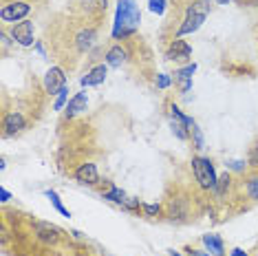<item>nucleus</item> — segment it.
<instances>
[{
    "instance_id": "dca6fc26",
    "label": "nucleus",
    "mask_w": 258,
    "mask_h": 256,
    "mask_svg": "<svg viewBox=\"0 0 258 256\" xmlns=\"http://www.w3.org/2000/svg\"><path fill=\"white\" fill-rule=\"evenodd\" d=\"M230 185H232V174H230V172L221 174L219 181H216V188H214L216 197H219V199H223V197H225V192L230 190Z\"/></svg>"
},
{
    "instance_id": "2f4dec72",
    "label": "nucleus",
    "mask_w": 258,
    "mask_h": 256,
    "mask_svg": "<svg viewBox=\"0 0 258 256\" xmlns=\"http://www.w3.org/2000/svg\"><path fill=\"white\" fill-rule=\"evenodd\" d=\"M170 256H181L179 252H174V249H172V252H170Z\"/></svg>"
},
{
    "instance_id": "4be33fe9",
    "label": "nucleus",
    "mask_w": 258,
    "mask_h": 256,
    "mask_svg": "<svg viewBox=\"0 0 258 256\" xmlns=\"http://www.w3.org/2000/svg\"><path fill=\"white\" fill-rule=\"evenodd\" d=\"M142 210H144L146 217H159L163 208H161V206H155V203H144V206H142Z\"/></svg>"
},
{
    "instance_id": "5701e85b",
    "label": "nucleus",
    "mask_w": 258,
    "mask_h": 256,
    "mask_svg": "<svg viewBox=\"0 0 258 256\" xmlns=\"http://www.w3.org/2000/svg\"><path fill=\"white\" fill-rule=\"evenodd\" d=\"M67 97H69V89L64 86V89L57 93V100H55V104H53V108H55V110H62L64 104H67Z\"/></svg>"
},
{
    "instance_id": "cd10ccee",
    "label": "nucleus",
    "mask_w": 258,
    "mask_h": 256,
    "mask_svg": "<svg viewBox=\"0 0 258 256\" xmlns=\"http://www.w3.org/2000/svg\"><path fill=\"white\" fill-rule=\"evenodd\" d=\"M11 199V195H9V190H5V188H0V201L3 203H7Z\"/></svg>"
},
{
    "instance_id": "7ed1b4c3",
    "label": "nucleus",
    "mask_w": 258,
    "mask_h": 256,
    "mask_svg": "<svg viewBox=\"0 0 258 256\" xmlns=\"http://www.w3.org/2000/svg\"><path fill=\"white\" fill-rule=\"evenodd\" d=\"M29 14H31V5L27 0H11V3H5L0 9V20L18 25V22L27 20Z\"/></svg>"
},
{
    "instance_id": "423d86ee",
    "label": "nucleus",
    "mask_w": 258,
    "mask_h": 256,
    "mask_svg": "<svg viewBox=\"0 0 258 256\" xmlns=\"http://www.w3.org/2000/svg\"><path fill=\"white\" fill-rule=\"evenodd\" d=\"M190 57H192V46L181 38H174L166 49V60L170 62H190Z\"/></svg>"
},
{
    "instance_id": "f03ea898",
    "label": "nucleus",
    "mask_w": 258,
    "mask_h": 256,
    "mask_svg": "<svg viewBox=\"0 0 258 256\" xmlns=\"http://www.w3.org/2000/svg\"><path fill=\"white\" fill-rule=\"evenodd\" d=\"M192 174H195L197 183L201 190H214L216 188V170H214V164L212 159L208 157H192Z\"/></svg>"
},
{
    "instance_id": "a211bd4d",
    "label": "nucleus",
    "mask_w": 258,
    "mask_h": 256,
    "mask_svg": "<svg viewBox=\"0 0 258 256\" xmlns=\"http://www.w3.org/2000/svg\"><path fill=\"white\" fill-rule=\"evenodd\" d=\"M195 71H197V64L187 62L183 69H177V71H174V82H179V80H192Z\"/></svg>"
},
{
    "instance_id": "412c9836",
    "label": "nucleus",
    "mask_w": 258,
    "mask_h": 256,
    "mask_svg": "<svg viewBox=\"0 0 258 256\" xmlns=\"http://www.w3.org/2000/svg\"><path fill=\"white\" fill-rule=\"evenodd\" d=\"M148 9L157 16H163V11H166V0H148Z\"/></svg>"
},
{
    "instance_id": "f3484780",
    "label": "nucleus",
    "mask_w": 258,
    "mask_h": 256,
    "mask_svg": "<svg viewBox=\"0 0 258 256\" xmlns=\"http://www.w3.org/2000/svg\"><path fill=\"white\" fill-rule=\"evenodd\" d=\"M44 197H46V199H49L51 203H53V208L62 214V217H67V219L71 217V212H69L67 208L62 206V201H60V197H57V192H55V190H46V192H44Z\"/></svg>"
},
{
    "instance_id": "f8f14e48",
    "label": "nucleus",
    "mask_w": 258,
    "mask_h": 256,
    "mask_svg": "<svg viewBox=\"0 0 258 256\" xmlns=\"http://www.w3.org/2000/svg\"><path fill=\"white\" fill-rule=\"evenodd\" d=\"M86 104H89V95H86L84 91H82V93H75V97H73L71 102H69L67 110H64V115H67V119L78 117V115L82 113V110H86Z\"/></svg>"
},
{
    "instance_id": "c756f323",
    "label": "nucleus",
    "mask_w": 258,
    "mask_h": 256,
    "mask_svg": "<svg viewBox=\"0 0 258 256\" xmlns=\"http://www.w3.org/2000/svg\"><path fill=\"white\" fill-rule=\"evenodd\" d=\"M230 256H247V254H245L243 249H238V247H236V249H232V254H230Z\"/></svg>"
},
{
    "instance_id": "6ab92c4d",
    "label": "nucleus",
    "mask_w": 258,
    "mask_h": 256,
    "mask_svg": "<svg viewBox=\"0 0 258 256\" xmlns=\"http://www.w3.org/2000/svg\"><path fill=\"white\" fill-rule=\"evenodd\" d=\"M245 192H247V197L251 201H258V172L251 174L247 179V183H245Z\"/></svg>"
},
{
    "instance_id": "4468645a",
    "label": "nucleus",
    "mask_w": 258,
    "mask_h": 256,
    "mask_svg": "<svg viewBox=\"0 0 258 256\" xmlns=\"http://www.w3.org/2000/svg\"><path fill=\"white\" fill-rule=\"evenodd\" d=\"M203 245L208 247V252L212 256H225V247L219 234H203Z\"/></svg>"
},
{
    "instance_id": "9b49d317",
    "label": "nucleus",
    "mask_w": 258,
    "mask_h": 256,
    "mask_svg": "<svg viewBox=\"0 0 258 256\" xmlns=\"http://www.w3.org/2000/svg\"><path fill=\"white\" fill-rule=\"evenodd\" d=\"M126 60H128V49L124 44H115L106 51V64L108 67L119 69L121 64H126Z\"/></svg>"
},
{
    "instance_id": "2eb2a0df",
    "label": "nucleus",
    "mask_w": 258,
    "mask_h": 256,
    "mask_svg": "<svg viewBox=\"0 0 258 256\" xmlns=\"http://www.w3.org/2000/svg\"><path fill=\"white\" fill-rule=\"evenodd\" d=\"M84 5H86V11L95 16L106 14V9H108V0H84Z\"/></svg>"
},
{
    "instance_id": "ddd939ff",
    "label": "nucleus",
    "mask_w": 258,
    "mask_h": 256,
    "mask_svg": "<svg viewBox=\"0 0 258 256\" xmlns=\"http://www.w3.org/2000/svg\"><path fill=\"white\" fill-rule=\"evenodd\" d=\"M102 199H106V201H113V203H117V206H124L126 203V192L121 190V188H117L115 183H106V188L102 190Z\"/></svg>"
},
{
    "instance_id": "39448f33",
    "label": "nucleus",
    "mask_w": 258,
    "mask_h": 256,
    "mask_svg": "<svg viewBox=\"0 0 258 256\" xmlns=\"http://www.w3.org/2000/svg\"><path fill=\"white\" fill-rule=\"evenodd\" d=\"M44 91L49 93V95H57L64 86H67V75H64V69L62 67H51L49 71L44 75Z\"/></svg>"
},
{
    "instance_id": "393cba45",
    "label": "nucleus",
    "mask_w": 258,
    "mask_h": 256,
    "mask_svg": "<svg viewBox=\"0 0 258 256\" xmlns=\"http://www.w3.org/2000/svg\"><path fill=\"white\" fill-rule=\"evenodd\" d=\"M177 89H179V93H187V91L192 89V80H179Z\"/></svg>"
},
{
    "instance_id": "7c9ffc66",
    "label": "nucleus",
    "mask_w": 258,
    "mask_h": 256,
    "mask_svg": "<svg viewBox=\"0 0 258 256\" xmlns=\"http://www.w3.org/2000/svg\"><path fill=\"white\" fill-rule=\"evenodd\" d=\"M216 3H219V5H230L232 0H216Z\"/></svg>"
},
{
    "instance_id": "9d476101",
    "label": "nucleus",
    "mask_w": 258,
    "mask_h": 256,
    "mask_svg": "<svg viewBox=\"0 0 258 256\" xmlns=\"http://www.w3.org/2000/svg\"><path fill=\"white\" fill-rule=\"evenodd\" d=\"M106 75H108V64H97V67H93L91 71L80 80V84L84 86V89L86 86H99L106 80Z\"/></svg>"
},
{
    "instance_id": "20e7f679",
    "label": "nucleus",
    "mask_w": 258,
    "mask_h": 256,
    "mask_svg": "<svg viewBox=\"0 0 258 256\" xmlns=\"http://www.w3.org/2000/svg\"><path fill=\"white\" fill-rule=\"evenodd\" d=\"M27 117L20 113V110H11V113H5L3 117V137H14L22 133L27 128Z\"/></svg>"
},
{
    "instance_id": "1a4fd4ad",
    "label": "nucleus",
    "mask_w": 258,
    "mask_h": 256,
    "mask_svg": "<svg viewBox=\"0 0 258 256\" xmlns=\"http://www.w3.org/2000/svg\"><path fill=\"white\" fill-rule=\"evenodd\" d=\"M11 38L20 46H31L33 44V22L22 20L18 25H14L11 27Z\"/></svg>"
},
{
    "instance_id": "6e6552de",
    "label": "nucleus",
    "mask_w": 258,
    "mask_h": 256,
    "mask_svg": "<svg viewBox=\"0 0 258 256\" xmlns=\"http://www.w3.org/2000/svg\"><path fill=\"white\" fill-rule=\"evenodd\" d=\"M73 177H75V181L82 183V185H99V170L93 161L80 164L78 168H75Z\"/></svg>"
},
{
    "instance_id": "f257e3e1",
    "label": "nucleus",
    "mask_w": 258,
    "mask_h": 256,
    "mask_svg": "<svg viewBox=\"0 0 258 256\" xmlns=\"http://www.w3.org/2000/svg\"><path fill=\"white\" fill-rule=\"evenodd\" d=\"M142 22V11H139L135 0H119L117 3V14H115V25H113V38L115 40H126L139 29Z\"/></svg>"
},
{
    "instance_id": "b1692460",
    "label": "nucleus",
    "mask_w": 258,
    "mask_h": 256,
    "mask_svg": "<svg viewBox=\"0 0 258 256\" xmlns=\"http://www.w3.org/2000/svg\"><path fill=\"white\" fill-rule=\"evenodd\" d=\"M170 82H172V80H170V75H166V73H159L157 75V89H168L170 86Z\"/></svg>"
},
{
    "instance_id": "aec40b11",
    "label": "nucleus",
    "mask_w": 258,
    "mask_h": 256,
    "mask_svg": "<svg viewBox=\"0 0 258 256\" xmlns=\"http://www.w3.org/2000/svg\"><path fill=\"white\" fill-rule=\"evenodd\" d=\"M190 137H192V142H195V148L201 150L203 148V135H201V128L197 126V121L190 126Z\"/></svg>"
},
{
    "instance_id": "0eeeda50",
    "label": "nucleus",
    "mask_w": 258,
    "mask_h": 256,
    "mask_svg": "<svg viewBox=\"0 0 258 256\" xmlns=\"http://www.w3.org/2000/svg\"><path fill=\"white\" fill-rule=\"evenodd\" d=\"M205 18H208L205 14H201V11H195V9L187 7V11H185V18H183V22L179 25V29H177V36H174V38L187 36V33H195L197 29L205 22Z\"/></svg>"
},
{
    "instance_id": "a878e982",
    "label": "nucleus",
    "mask_w": 258,
    "mask_h": 256,
    "mask_svg": "<svg viewBox=\"0 0 258 256\" xmlns=\"http://www.w3.org/2000/svg\"><path fill=\"white\" fill-rule=\"evenodd\" d=\"M249 166L258 168V146H254L251 148V153H249Z\"/></svg>"
},
{
    "instance_id": "c85d7f7f",
    "label": "nucleus",
    "mask_w": 258,
    "mask_h": 256,
    "mask_svg": "<svg viewBox=\"0 0 258 256\" xmlns=\"http://www.w3.org/2000/svg\"><path fill=\"white\" fill-rule=\"evenodd\" d=\"M232 168L234 170H243V161H232Z\"/></svg>"
},
{
    "instance_id": "bb28decb",
    "label": "nucleus",
    "mask_w": 258,
    "mask_h": 256,
    "mask_svg": "<svg viewBox=\"0 0 258 256\" xmlns=\"http://www.w3.org/2000/svg\"><path fill=\"white\" fill-rule=\"evenodd\" d=\"M187 256H210V252H203V249H187Z\"/></svg>"
}]
</instances>
